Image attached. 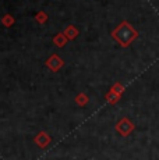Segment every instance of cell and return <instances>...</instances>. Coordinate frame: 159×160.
<instances>
[{
	"label": "cell",
	"instance_id": "obj_1",
	"mask_svg": "<svg viewBox=\"0 0 159 160\" xmlns=\"http://www.w3.org/2000/svg\"><path fill=\"white\" fill-rule=\"evenodd\" d=\"M136 35H137L136 31L131 28V27L128 25L127 22H123L117 29L115 31V32H113V36H115V39L120 42L123 46H127L134 38H136Z\"/></svg>",
	"mask_w": 159,
	"mask_h": 160
}]
</instances>
